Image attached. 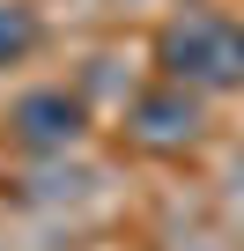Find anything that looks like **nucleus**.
Wrapping results in <instances>:
<instances>
[{"label":"nucleus","mask_w":244,"mask_h":251,"mask_svg":"<svg viewBox=\"0 0 244 251\" xmlns=\"http://www.w3.org/2000/svg\"><path fill=\"white\" fill-rule=\"evenodd\" d=\"M134 133H141V148H185V141L200 133V103H192V89H178V81L148 89V96L134 103Z\"/></svg>","instance_id":"obj_3"},{"label":"nucleus","mask_w":244,"mask_h":251,"mask_svg":"<svg viewBox=\"0 0 244 251\" xmlns=\"http://www.w3.org/2000/svg\"><path fill=\"white\" fill-rule=\"evenodd\" d=\"M156 67H163V81H178V89H192V96L244 89V23L222 15V8H185V15L163 23Z\"/></svg>","instance_id":"obj_1"},{"label":"nucleus","mask_w":244,"mask_h":251,"mask_svg":"<svg viewBox=\"0 0 244 251\" xmlns=\"http://www.w3.org/2000/svg\"><path fill=\"white\" fill-rule=\"evenodd\" d=\"M237 192H244V155H237Z\"/></svg>","instance_id":"obj_5"},{"label":"nucleus","mask_w":244,"mask_h":251,"mask_svg":"<svg viewBox=\"0 0 244 251\" xmlns=\"http://www.w3.org/2000/svg\"><path fill=\"white\" fill-rule=\"evenodd\" d=\"M15 141L37 148V155L74 148V141H81V103H74L67 89H30V96L15 103Z\"/></svg>","instance_id":"obj_2"},{"label":"nucleus","mask_w":244,"mask_h":251,"mask_svg":"<svg viewBox=\"0 0 244 251\" xmlns=\"http://www.w3.org/2000/svg\"><path fill=\"white\" fill-rule=\"evenodd\" d=\"M37 37H45L37 8H23V0H0V67L30 59V52H37Z\"/></svg>","instance_id":"obj_4"}]
</instances>
